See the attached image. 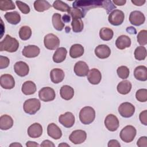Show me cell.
I'll return each mask as SVG.
<instances>
[{"instance_id": "obj_54", "label": "cell", "mask_w": 147, "mask_h": 147, "mask_svg": "<svg viewBox=\"0 0 147 147\" xmlns=\"http://www.w3.org/2000/svg\"><path fill=\"white\" fill-rule=\"evenodd\" d=\"M126 30L128 32V33H130V32H133V30L134 31H136V29L133 28V27H127V28L126 29ZM134 34H136V33H135V32H134Z\"/></svg>"}, {"instance_id": "obj_29", "label": "cell", "mask_w": 147, "mask_h": 147, "mask_svg": "<svg viewBox=\"0 0 147 147\" xmlns=\"http://www.w3.org/2000/svg\"><path fill=\"white\" fill-rule=\"evenodd\" d=\"M131 83L127 80H125L120 82L117 87L118 92L122 95L127 94L131 89Z\"/></svg>"}, {"instance_id": "obj_7", "label": "cell", "mask_w": 147, "mask_h": 147, "mask_svg": "<svg viewBox=\"0 0 147 147\" xmlns=\"http://www.w3.org/2000/svg\"><path fill=\"white\" fill-rule=\"evenodd\" d=\"M44 44L45 47L49 50H55L57 49L60 45V40L55 34L49 33L45 36L44 38Z\"/></svg>"}, {"instance_id": "obj_27", "label": "cell", "mask_w": 147, "mask_h": 147, "mask_svg": "<svg viewBox=\"0 0 147 147\" xmlns=\"http://www.w3.org/2000/svg\"><path fill=\"white\" fill-rule=\"evenodd\" d=\"M61 97L66 100L71 99L74 95V90L72 87L68 85L63 86L60 90Z\"/></svg>"}, {"instance_id": "obj_32", "label": "cell", "mask_w": 147, "mask_h": 147, "mask_svg": "<svg viewBox=\"0 0 147 147\" xmlns=\"http://www.w3.org/2000/svg\"><path fill=\"white\" fill-rule=\"evenodd\" d=\"M52 22L54 28L58 30L61 31L64 28V23L62 21L61 14L59 13H55L52 16Z\"/></svg>"}, {"instance_id": "obj_43", "label": "cell", "mask_w": 147, "mask_h": 147, "mask_svg": "<svg viewBox=\"0 0 147 147\" xmlns=\"http://www.w3.org/2000/svg\"><path fill=\"white\" fill-rule=\"evenodd\" d=\"M68 13L71 16L72 18H82L85 16L82 11L76 7H71Z\"/></svg>"}, {"instance_id": "obj_33", "label": "cell", "mask_w": 147, "mask_h": 147, "mask_svg": "<svg viewBox=\"0 0 147 147\" xmlns=\"http://www.w3.org/2000/svg\"><path fill=\"white\" fill-rule=\"evenodd\" d=\"M50 7H51V5L47 1H36L34 2V8L38 12H43L48 10Z\"/></svg>"}, {"instance_id": "obj_45", "label": "cell", "mask_w": 147, "mask_h": 147, "mask_svg": "<svg viewBox=\"0 0 147 147\" xmlns=\"http://www.w3.org/2000/svg\"><path fill=\"white\" fill-rule=\"evenodd\" d=\"M10 63V60L8 57L3 56H0V69L7 68Z\"/></svg>"}, {"instance_id": "obj_28", "label": "cell", "mask_w": 147, "mask_h": 147, "mask_svg": "<svg viewBox=\"0 0 147 147\" xmlns=\"http://www.w3.org/2000/svg\"><path fill=\"white\" fill-rule=\"evenodd\" d=\"M13 125V120L12 118L6 114L2 115L0 117V129L2 130H6Z\"/></svg>"}, {"instance_id": "obj_6", "label": "cell", "mask_w": 147, "mask_h": 147, "mask_svg": "<svg viewBox=\"0 0 147 147\" xmlns=\"http://www.w3.org/2000/svg\"><path fill=\"white\" fill-rule=\"evenodd\" d=\"M125 18L124 13L120 10L115 9L111 11L108 17L109 22L114 26H119L121 25Z\"/></svg>"}, {"instance_id": "obj_25", "label": "cell", "mask_w": 147, "mask_h": 147, "mask_svg": "<svg viewBox=\"0 0 147 147\" xmlns=\"http://www.w3.org/2000/svg\"><path fill=\"white\" fill-rule=\"evenodd\" d=\"M67 54L66 48L64 47L58 48L55 52L52 59L53 61L56 63H60L64 61Z\"/></svg>"}, {"instance_id": "obj_51", "label": "cell", "mask_w": 147, "mask_h": 147, "mask_svg": "<svg viewBox=\"0 0 147 147\" xmlns=\"http://www.w3.org/2000/svg\"><path fill=\"white\" fill-rule=\"evenodd\" d=\"M113 2L117 6H123L126 3V0H113Z\"/></svg>"}, {"instance_id": "obj_42", "label": "cell", "mask_w": 147, "mask_h": 147, "mask_svg": "<svg viewBox=\"0 0 147 147\" xmlns=\"http://www.w3.org/2000/svg\"><path fill=\"white\" fill-rule=\"evenodd\" d=\"M137 41L141 45H145L147 44V30H141L137 35Z\"/></svg>"}, {"instance_id": "obj_49", "label": "cell", "mask_w": 147, "mask_h": 147, "mask_svg": "<svg viewBox=\"0 0 147 147\" xmlns=\"http://www.w3.org/2000/svg\"><path fill=\"white\" fill-rule=\"evenodd\" d=\"M41 146H44V147H47V146H51V147H54L55 146V144L51 141L49 140H44L43 141L41 145H40Z\"/></svg>"}, {"instance_id": "obj_14", "label": "cell", "mask_w": 147, "mask_h": 147, "mask_svg": "<svg viewBox=\"0 0 147 147\" xmlns=\"http://www.w3.org/2000/svg\"><path fill=\"white\" fill-rule=\"evenodd\" d=\"M74 70L75 74L77 76L84 77L88 75L89 72V67L86 62L79 61L75 63Z\"/></svg>"}, {"instance_id": "obj_4", "label": "cell", "mask_w": 147, "mask_h": 147, "mask_svg": "<svg viewBox=\"0 0 147 147\" xmlns=\"http://www.w3.org/2000/svg\"><path fill=\"white\" fill-rule=\"evenodd\" d=\"M41 107L40 101L37 98H30L26 100L24 103V111L30 115L36 114Z\"/></svg>"}, {"instance_id": "obj_2", "label": "cell", "mask_w": 147, "mask_h": 147, "mask_svg": "<svg viewBox=\"0 0 147 147\" xmlns=\"http://www.w3.org/2000/svg\"><path fill=\"white\" fill-rule=\"evenodd\" d=\"M19 47V42L18 40L6 34L4 39L0 42V51H6L8 52H15Z\"/></svg>"}, {"instance_id": "obj_31", "label": "cell", "mask_w": 147, "mask_h": 147, "mask_svg": "<svg viewBox=\"0 0 147 147\" xmlns=\"http://www.w3.org/2000/svg\"><path fill=\"white\" fill-rule=\"evenodd\" d=\"M6 20L12 25H17L21 21V16L16 11H14L12 12H7L4 15Z\"/></svg>"}, {"instance_id": "obj_13", "label": "cell", "mask_w": 147, "mask_h": 147, "mask_svg": "<svg viewBox=\"0 0 147 147\" xmlns=\"http://www.w3.org/2000/svg\"><path fill=\"white\" fill-rule=\"evenodd\" d=\"M145 21L144 14L137 10L131 11L129 16L130 22L134 26H140L142 25Z\"/></svg>"}, {"instance_id": "obj_22", "label": "cell", "mask_w": 147, "mask_h": 147, "mask_svg": "<svg viewBox=\"0 0 147 147\" xmlns=\"http://www.w3.org/2000/svg\"><path fill=\"white\" fill-rule=\"evenodd\" d=\"M115 45L119 49L122 50L131 45V39L126 35L119 36L115 41Z\"/></svg>"}, {"instance_id": "obj_38", "label": "cell", "mask_w": 147, "mask_h": 147, "mask_svg": "<svg viewBox=\"0 0 147 147\" xmlns=\"http://www.w3.org/2000/svg\"><path fill=\"white\" fill-rule=\"evenodd\" d=\"M71 26L74 32L79 33L83 30L84 24L81 18H72Z\"/></svg>"}, {"instance_id": "obj_9", "label": "cell", "mask_w": 147, "mask_h": 147, "mask_svg": "<svg viewBox=\"0 0 147 147\" xmlns=\"http://www.w3.org/2000/svg\"><path fill=\"white\" fill-rule=\"evenodd\" d=\"M56 96L55 90L49 87H42L38 92V97L44 102H50L55 99Z\"/></svg>"}, {"instance_id": "obj_55", "label": "cell", "mask_w": 147, "mask_h": 147, "mask_svg": "<svg viewBox=\"0 0 147 147\" xmlns=\"http://www.w3.org/2000/svg\"><path fill=\"white\" fill-rule=\"evenodd\" d=\"M21 146L22 145H21V144H18V143H13V144H11L10 145V146Z\"/></svg>"}, {"instance_id": "obj_35", "label": "cell", "mask_w": 147, "mask_h": 147, "mask_svg": "<svg viewBox=\"0 0 147 147\" xmlns=\"http://www.w3.org/2000/svg\"><path fill=\"white\" fill-rule=\"evenodd\" d=\"M32 36V30L28 26H22L19 30V36L22 40H27Z\"/></svg>"}, {"instance_id": "obj_53", "label": "cell", "mask_w": 147, "mask_h": 147, "mask_svg": "<svg viewBox=\"0 0 147 147\" xmlns=\"http://www.w3.org/2000/svg\"><path fill=\"white\" fill-rule=\"evenodd\" d=\"M62 20H63V21L64 22H69L71 20V18H70V17L69 16L67 15V14H65L63 16V18H62Z\"/></svg>"}, {"instance_id": "obj_48", "label": "cell", "mask_w": 147, "mask_h": 147, "mask_svg": "<svg viewBox=\"0 0 147 147\" xmlns=\"http://www.w3.org/2000/svg\"><path fill=\"white\" fill-rule=\"evenodd\" d=\"M107 146L109 147H120L121 145L119 143V142L116 140H111L109 141Z\"/></svg>"}, {"instance_id": "obj_24", "label": "cell", "mask_w": 147, "mask_h": 147, "mask_svg": "<svg viewBox=\"0 0 147 147\" xmlns=\"http://www.w3.org/2000/svg\"><path fill=\"white\" fill-rule=\"evenodd\" d=\"M135 78L140 81H146L147 80V68L144 65L137 67L134 71Z\"/></svg>"}, {"instance_id": "obj_1", "label": "cell", "mask_w": 147, "mask_h": 147, "mask_svg": "<svg viewBox=\"0 0 147 147\" xmlns=\"http://www.w3.org/2000/svg\"><path fill=\"white\" fill-rule=\"evenodd\" d=\"M73 7L80 9L85 16L89 10L96 7H103L107 13L116 8L111 1H75L72 3Z\"/></svg>"}, {"instance_id": "obj_34", "label": "cell", "mask_w": 147, "mask_h": 147, "mask_svg": "<svg viewBox=\"0 0 147 147\" xmlns=\"http://www.w3.org/2000/svg\"><path fill=\"white\" fill-rule=\"evenodd\" d=\"M114 35L113 30L110 28L104 27L100 29L99 36L103 41H109L112 39Z\"/></svg>"}, {"instance_id": "obj_36", "label": "cell", "mask_w": 147, "mask_h": 147, "mask_svg": "<svg viewBox=\"0 0 147 147\" xmlns=\"http://www.w3.org/2000/svg\"><path fill=\"white\" fill-rule=\"evenodd\" d=\"M134 54L136 60L139 61L144 60L147 55L146 49L144 46H139L136 48Z\"/></svg>"}, {"instance_id": "obj_18", "label": "cell", "mask_w": 147, "mask_h": 147, "mask_svg": "<svg viewBox=\"0 0 147 147\" xmlns=\"http://www.w3.org/2000/svg\"><path fill=\"white\" fill-rule=\"evenodd\" d=\"M27 132L30 137L32 138H37L42 135V127L39 123H34L28 127Z\"/></svg>"}, {"instance_id": "obj_46", "label": "cell", "mask_w": 147, "mask_h": 147, "mask_svg": "<svg viewBox=\"0 0 147 147\" xmlns=\"http://www.w3.org/2000/svg\"><path fill=\"white\" fill-rule=\"evenodd\" d=\"M139 118L142 124L147 125V110H144L139 115Z\"/></svg>"}, {"instance_id": "obj_17", "label": "cell", "mask_w": 147, "mask_h": 147, "mask_svg": "<svg viewBox=\"0 0 147 147\" xmlns=\"http://www.w3.org/2000/svg\"><path fill=\"white\" fill-rule=\"evenodd\" d=\"M14 70L17 75L21 77H24L29 74V67L26 63L20 61L15 63L14 65Z\"/></svg>"}, {"instance_id": "obj_5", "label": "cell", "mask_w": 147, "mask_h": 147, "mask_svg": "<svg viewBox=\"0 0 147 147\" xmlns=\"http://www.w3.org/2000/svg\"><path fill=\"white\" fill-rule=\"evenodd\" d=\"M136 129L131 125H127L121 131L119 137L121 140L125 142H131L134 139L136 136Z\"/></svg>"}, {"instance_id": "obj_39", "label": "cell", "mask_w": 147, "mask_h": 147, "mask_svg": "<svg viewBox=\"0 0 147 147\" xmlns=\"http://www.w3.org/2000/svg\"><path fill=\"white\" fill-rule=\"evenodd\" d=\"M16 6L14 2L11 0H4L0 2V10L2 11H7L15 9Z\"/></svg>"}, {"instance_id": "obj_3", "label": "cell", "mask_w": 147, "mask_h": 147, "mask_svg": "<svg viewBox=\"0 0 147 147\" xmlns=\"http://www.w3.org/2000/svg\"><path fill=\"white\" fill-rule=\"evenodd\" d=\"M95 111L94 109L90 106L83 107L79 112V119L84 125H89L95 119Z\"/></svg>"}, {"instance_id": "obj_8", "label": "cell", "mask_w": 147, "mask_h": 147, "mask_svg": "<svg viewBox=\"0 0 147 147\" xmlns=\"http://www.w3.org/2000/svg\"><path fill=\"white\" fill-rule=\"evenodd\" d=\"M118 112L122 117L130 118L134 114L135 107L130 102H123L118 107Z\"/></svg>"}, {"instance_id": "obj_37", "label": "cell", "mask_w": 147, "mask_h": 147, "mask_svg": "<svg viewBox=\"0 0 147 147\" xmlns=\"http://www.w3.org/2000/svg\"><path fill=\"white\" fill-rule=\"evenodd\" d=\"M52 6L56 10H57L63 12L68 13L71 8V7L68 5H67L66 3L60 0L55 1L53 2Z\"/></svg>"}, {"instance_id": "obj_23", "label": "cell", "mask_w": 147, "mask_h": 147, "mask_svg": "<svg viewBox=\"0 0 147 147\" xmlns=\"http://www.w3.org/2000/svg\"><path fill=\"white\" fill-rule=\"evenodd\" d=\"M64 71L60 68L52 69L50 72L51 80L55 84L61 82L64 78Z\"/></svg>"}, {"instance_id": "obj_30", "label": "cell", "mask_w": 147, "mask_h": 147, "mask_svg": "<svg viewBox=\"0 0 147 147\" xmlns=\"http://www.w3.org/2000/svg\"><path fill=\"white\" fill-rule=\"evenodd\" d=\"M83 47L79 44L72 45L69 49V55L72 58L76 59L82 56L84 53Z\"/></svg>"}, {"instance_id": "obj_12", "label": "cell", "mask_w": 147, "mask_h": 147, "mask_svg": "<svg viewBox=\"0 0 147 147\" xmlns=\"http://www.w3.org/2000/svg\"><path fill=\"white\" fill-rule=\"evenodd\" d=\"M75 116L71 112H66L61 114L59 117V122L64 127L69 128L75 123Z\"/></svg>"}, {"instance_id": "obj_15", "label": "cell", "mask_w": 147, "mask_h": 147, "mask_svg": "<svg viewBox=\"0 0 147 147\" xmlns=\"http://www.w3.org/2000/svg\"><path fill=\"white\" fill-rule=\"evenodd\" d=\"M0 84L3 88L10 90L15 86V80L12 75L3 74L0 77Z\"/></svg>"}, {"instance_id": "obj_10", "label": "cell", "mask_w": 147, "mask_h": 147, "mask_svg": "<svg viewBox=\"0 0 147 147\" xmlns=\"http://www.w3.org/2000/svg\"><path fill=\"white\" fill-rule=\"evenodd\" d=\"M104 123L106 129L110 131H116L119 126L118 118L112 114H110L106 117Z\"/></svg>"}, {"instance_id": "obj_26", "label": "cell", "mask_w": 147, "mask_h": 147, "mask_svg": "<svg viewBox=\"0 0 147 147\" xmlns=\"http://www.w3.org/2000/svg\"><path fill=\"white\" fill-rule=\"evenodd\" d=\"M36 90L37 88L36 84L31 80L25 82L23 83L21 88L22 93L26 95H30L34 94L36 91Z\"/></svg>"}, {"instance_id": "obj_52", "label": "cell", "mask_w": 147, "mask_h": 147, "mask_svg": "<svg viewBox=\"0 0 147 147\" xmlns=\"http://www.w3.org/2000/svg\"><path fill=\"white\" fill-rule=\"evenodd\" d=\"M26 146L28 147H33V146H39V144L34 141H29L26 143Z\"/></svg>"}, {"instance_id": "obj_16", "label": "cell", "mask_w": 147, "mask_h": 147, "mask_svg": "<svg viewBox=\"0 0 147 147\" xmlns=\"http://www.w3.org/2000/svg\"><path fill=\"white\" fill-rule=\"evenodd\" d=\"M40 52L39 47L34 45H29L24 47L22 51V54L27 58H33L37 57Z\"/></svg>"}, {"instance_id": "obj_56", "label": "cell", "mask_w": 147, "mask_h": 147, "mask_svg": "<svg viewBox=\"0 0 147 147\" xmlns=\"http://www.w3.org/2000/svg\"><path fill=\"white\" fill-rule=\"evenodd\" d=\"M59 146H69V145L67 144H64V143H62V144H60L58 145Z\"/></svg>"}, {"instance_id": "obj_19", "label": "cell", "mask_w": 147, "mask_h": 147, "mask_svg": "<svg viewBox=\"0 0 147 147\" xmlns=\"http://www.w3.org/2000/svg\"><path fill=\"white\" fill-rule=\"evenodd\" d=\"M95 54L99 59H104L109 57L111 54L110 48L105 44L98 45L95 49Z\"/></svg>"}, {"instance_id": "obj_11", "label": "cell", "mask_w": 147, "mask_h": 147, "mask_svg": "<svg viewBox=\"0 0 147 147\" xmlns=\"http://www.w3.org/2000/svg\"><path fill=\"white\" fill-rule=\"evenodd\" d=\"M86 138V132L83 130H74L69 136V140L74 144H80L84 142Z\"/></svg>"}, {"instance_id": "obj_47", "label": "cell", "mask_w": 147, "mask_h": 147, "mask_svg": "<svg viewBox=\"0 0 147 147\" xmlns=\"http://www.w3.org/2000/svg\"><path fill=\"white\" fill-rule=\"evenodd\" d=\"M137 145L139 147H147V137H141L137 142Z\"/></svg>"}, {"instance_id": "obj_41", "label": "cell", "mask_w": 147, "mask_h": 147, "mask_svg": "<svg viewBox=\"0 0 147 147\" xmlns=\"http://www.w3.org/2000/svg\"><path fill=\"white\" fill-rule=\"evenodd\" d=\"M137 100L140 102H145L147 100V90L142 88L137 90L136 93Z\"/></svg>"}, {"instance_id": "obj_50", "label": "cell", "mask_w": 147, "mask_h": 147, "mask_svg": "<svg viewBox=\"0 0 147 147\" xmlns=\"http://www.w3.org/2000/svg\"><path fill=\"white\" fill-rule=\"evenodd\" d=\"M131 2L136 6H142L143 5L145 2H146V1H142V0H131Z\"/></svg>"}, {"instance_id": "obj_20", "label": "cell", "mask_w": 147, "mask_h": 147, "mask_svg": "<svg viewBox=\"0 0 147 147\" xmlns=\"http://www.w3.org/2000/svg\"><path fill=\"white\" fill-rule=\"evenodd\" d=\"M48 135L54 140H59L62 136V131L59 127L54 123H51L47 127Z\"/></svg>"}, {"instance_id": "obj_44", "label": "cell", "mask_w": 147, "mask_h": 147, "mask_svg": "<svg viewBox=\"0 0 147 147\" xmlns=\"http://www.w3.org/2000/svg\"><path fill=\"white\" fill-rule=\"evenodd\" d=\"M16 3L17 7H18V9H20V10L23 14H28L30 12V7L27 4L21 2L20 1H16Z\"/></svg>"}, {"instance_id": "obj_40", "label": "cell", "mask_w": 147, "mask_h": 147, "mask_svg": "<svg viewBox=\"0 0 147 147\" xmlns=\"http://www.w3.org/2000/svg\"><path fill=\"white\" fill-rule=\"evenodd\" d=\"M117 72L119 78L122 79H126L129 76L130 71L126 66L122 65L117 68Z\"/></svg>"}, {"instance_id": "obj_21", "label": "cell", "mask_w": 147, "mask_h": 147, "mask_svg": "<svg viewBox=\"0 0 147 147\" xmlns=\"http://www.w3.org/2000/svg\"><path fill=\"white\" fill-rule=\"evenodd\" d=\"M87 79L92 84L96 85L99 84L102 79L100 72L96 68H92L88 73Z\"/></svg>"}]
</instances>
